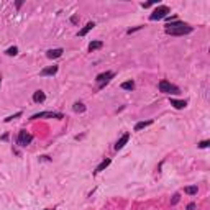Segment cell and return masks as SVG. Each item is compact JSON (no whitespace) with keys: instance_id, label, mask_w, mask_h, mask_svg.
<instances>
[{"instance_id":"cell-28","label":"cell","mask_w":210,"mask_h":210,"mask_svg":"<svg viewBox=\"0 0 210 210\" xmlns=\"http://www.w3.org/2000/svg\"><path fill=\"white\" fill-rule=\"evenodd\" d=\"M44 210H54V208H44Z\"/></svg>"},{"instance_id":"cell-12","label":"cell","mask_w":210,"mask_h":210,"mask_svg":"<svg viewBox=\"0 0 210 210\" xmlns=\"http://www.w3.org/2000/svg\"><path fill=\"white\" fill-rule=\"evenodd\" d=\"M169 102L174 108H177V110H182V108H185V105H187L185 100H177V99H169Z\"/></svg>"},{"instance_id":"cell-20","label":"cell","mask_w":210,"mask_h":210,"mask_svg":"<svg viewBox=\"0 0 210 210\" xmlns=\"http://www.w3.org/2000/svg\"><path fill=\"white\" fill-rule=\"evenodd\" d=\"M18 117H22V112H16L15 115H10V117H7V118H5V122H7V123H8V122L15 120V118H18Z\"/></svg>"},{"instance_id":"cell-11","label":"cell","mask_w":210,"mask_h":210,"mask_svg":"<svg viewBox=\"0 0 210 210\" xmlns=\"http://www.w3.org/2000/svg\"><path fill=\"white\" fill-rule=\"evenodd\" d=\"M110 163H112V159H110V158H105V159L102 161V163H100L99 166L95 167V171H94V174H99V172H102V171L105 169V167H108V166H110Z\"/></svg>"},{"instance_id":"cell-16","label":"cell","mask_w":210,"mask_h":210,"mask_svg":"<svg viewBox=\"0 0 210 210\" xmlns=\"http://www.w3.org/2000/svg\"><path fill=\"white\" fill-rule=\"evenodd\" d=\"M72 110H74L76 113H84V112L87 110V107L82 102H76L74 105H72Z\"/></svg>"},{"instance_id":"cell-4","label":"cell","mask_w":210,"mask_h":210,"mask_svg":"<svg viewBox=\"0 0 210 210\" xmlns=\"http://www.w3.org/2000/svg\"><path fill=\"white\" fill-rule=\"evenodd\" d=\"M113 77H115V72H113V71H107V72H102V74H99V76L95 77L97 84H99V89H104V87L107 86V84L110 82Z\"/></svg>"},{"instance_id":"cell-26","label":"cell","mask_w":210,"mask_h":210,"mask_svg":"<svg viewBox=\"0 0 210 210\" xmlns=\"http://www.w3.org/2000/svg\"><path fill=\"white\" fill-rule=\"evenodd\" d=\"M194 208H195V204H194V202H190V204L187 205V210H194Z\"/></svg>"},{"instance_id":"cell-8","label":"cell","mask_w":210,"mask_h":210,"mask_svg":"<svg viewBox=\"0 0 210 210\" xmlns=\"http://www.w3.org/2000/svg\"><path fill=\"white\" fill-rule=\"evenodd\" d=\"M58 69H59L58 66H54V64H52V66H48V68L41 69V72H40V74L43 76V77H46V76H54L56 72H58Z\"/></svg>"},{"instance_id":"cell-22","label":"cell","mask_w":210,"mask_h":210,"mask_svg":"<svg viewBox=\"0 0 210 210\" xmlns=\"http://www.w3.org/2000/svg\"><path fill=\"white\" fill-rule=\"evenodd\" d=\"M208 146H210V141H208V140H204V141L199 143V148H202V149H204V148H208Z\"/></svg>"},{"instance_id":"cell-17","label":"cell","mask_w":210,"mask_h":210,"mask_svg":"<svg viewBox=\"0 0 210 210\" xmlns=\"http://www.w3.org/2000/svg\"><path fill=\"white\" fill-rule=\"evenodd\" d=\"M120 87L123 90H133L135 89V80H125V82H122Z\"/></svg>"},{"instance_id":"cell-29","label":"cell","mask_w":210,"mask_h":210,"mask_svg":"<svg viewBox=\"0 0 210 210\" xmlns=\"http://www.w3.org/2000/svg\"><path fill=\"white\" fill-rule=\"evenodd\" d=\"M0 84H2V76H0Z\"/></svg>"},{"instance_id":"cell-3","label":"cell","mask_w":210,"mask_h":210,"mask_svg":"<svg viewBox=\"0 0 210 210\" xmlns=\"http://www.w3.org/2000/svg\"><path fill=\"white\" fill-rule=\"evenodd\" d=\"M167 13H169V7L167 5H158V8L154 12L149 15V20L151 22H158V20H163L167 16Z\"/></svg>"},{"instance_id":"cell-9","label":"cell","mask_w":210,"mask_h":210,"mask_svg":"<svg viewBox=\"0 0 210 210\" xmlns=\"http://www.w3.org/2000/svg\"><path fill=\"white\" fill-rule=\"evenodd\" d=\"M44 100H46V94H44L43 90H36V92L33 94V102L34 104H43Z\"/></svg>"},{"instance_id":"cell-14","label":"cell","mask_w":210,"mask_h":210,"mask_svg":"<svg viewBox=\"0 0 210 210\" xmlns=\"http://www.w3.org/2000/svg\"><path fill=\"white\" fill-rule=\"evenodd\" d=\"M149 125H153V120H146V122H138V123L135 125V131H141L143 128L149 127Z\"/></svg>"},{"instance_id":"cell-7","label":"cell","mask_w":210,"mask_h":210,"mask_svg":"<svg viewBox=\"0 0 210 210\" xmlns=\"http://www.w3.org/2000/svg\"><path fill=\"white\" fill-rule=\"evenodd\" d=\"M128 140H130V133L127 131V133H123V135L118 138L117 143H115V149H117V151H118V149H122V148H123V146L128 143Z\"/></svg>"},{"instance_id":"cell-25","label":"cell","mask_w":210,"mask_h":210,"mask_svg":"<svg viewBox=\"0 0 210 210\" xmlns=\"http://www.w3.org/2000/svg\"><path fill=\"white\" fill-rule=\"evenodd\" d=\"M141 28H143V26H135V28H130V30H128V31H127V33H128V34H131V33H135V31H138V30H141Z\"/></svg>"},{"instance_id":"cell-19","label":"cell","mask_w":210,"mask_h":210,"mask_svg":"<svg viewBox=\"0 0 210 210\" xmlns=\"http://www.w3.org/2000/svg\"><path fill=\"white\" fill-rule=\"evenodd\" d=\"M5 52H7V56H16V54H18V48H16V46H12V48H8Z\"/></svg>"},{"instance_id":"cell-10","label":"cell","mask_w":210,"mask_h":210,"mask_svg":"<svg viewBox=\"0 0 210 210\" xmlns=\"http://www.w3.org/2000/svg\"><path fill=\"white\" fill-rule=\"evenodd\" d=\"M62 48H56V50H50L46 52V58H50V59H56V58H61L62 56Z\"/></svg>"},{"instance_id":"cell-24","label":"cell","mask_w":210,"mask_h":210,"mask_svg":"<svg viewBox=\"0 0 210 210\" xmlns=\"http://www.w3.org/2000/svg\"><path fill=\"white\" fill-rule=\"evenodd\" d=\"M71 23L77 25V23H79V16H77V15H72V16H71Z\"/></svg>"},{"instance_id":"cell-13","label":"cell","mask_w":210,"mask_h":210,"mask_svg":"<svg viewBox=\"0 0 210 210\" xmlns=\"http://www.w3.org/2000/svg\"><path fill=\"white\" fill-rule=\"evenodd\" d=\"M104 46V41L100 40H95V41H90L89 43V51H95V50H100Z\"/></svg>"},{"instance_id":"cell-2","label":"cell","mask_w":210,"mask_h":210,"mask_svg":"<svg viewBox=\"0 0 210 210\" xmlns=\"http://www.w3.org/2000/svg\"><path fill=\"white\" fill-rule=\"evenodd\" d=\"M158 87H159V92H163V94H172V95H177V94H181V89H179V87L174 86V84H171L169 80H166V79L159 80Z\"/></svg>"},{"instance_id":"cell-1","label":"cell","mask_w":210,"mask_h":210,"mask_svg":"<svg viewBox=\"0 0 210 210\" xmlns=\"http://www.w3.org/2000/svg\"><path fill=\"white\" fill-rule=\"evenodd\" d=\"M192 31H194V28L190 25H187V23H184V22H179V20L171 22L164 26V33L171 34V36H184V34H189V33H192Z\"/></svg>"},{"instance_id":"cell-23","label":"cell","mask_w":210,"mask_h":210,"mask_svg":"<svg viewBox=\"0 0 210 210\" xmlns=\"http://www.w3.org/2000/svg\"><path fill=\"white\" fill-rule=\"evenodd\" d=\"M153 5H156V2L153 0V2H146V3H141V7L143 8H149V7H153Z\"/></svg>"},{"instance_id":"cell-27","label":"cell","mask_w":210,"mask_h":210,"mask_svg":"<svg viewBox=\"0 0 210 210\" xmlns=\"http://www.w3.org/2000/svg\"><path fill=\"white\" fill-rule=\"evenodd\" d=\"M22 5H23V0H18V2L15 3V7H16V8H20V7H22Z\"/></svg>"},{"instance_id":"cell-18","label":"cell","mask_w":210,"mask_h":210,"mask_svg":"<svg viewBox=\"0 0 210 210\" xmlns=\"http://www.w3.org/2000/svg\"><path fill=\"white\" fill-rule=\"evenodd\" d=\"M197 190H199L197 185H187V187H184V192H185V194H189V195H195V194H197Z\"/></svg>"},{"instance_id":"cell-21","label":"cell","mask_w":210,"mask_h":210,"mask_svg":"<svg viewBox=\"0 0 210 210\" xmlns=\"http://www.w3.org/2000/svg\"><path fill=\"white\" fill-rule=\"evenodd\" d=\"M179 200H181V194H174L172 195V200H171V205H176Z\"/></svg>"},{"instance_id":"cell-5","label":"cell","mask_w":210,"mask_h":210,"mask_svg":"<svg viewBox=\"0 0 210 210\" xmlns=\"http://www.w3.org/2000/svg\"><path fill=\"white\" fill-rule=\"evenodd\" d=\"M31 141H33V135L28 133L26 130H22L18 133V136H16V145L18 146H28Z\"/></svg>"},{"instance_id":"cell-15","label":"cell","mask_w":210,"mask_h":210,"mask_svg":"<svg viewBox=\"0 0 210 210\" xmlns=\"http://www.w3.org/2000/svg\"><path fill=\"white\" fill-rule=\"evenodd\" d=\"M94 26H95V23H94V22H89V23H87L86 26L82 28V30H79V36H86V34L89 33V31L92 30Z\"/></svg>"},{"instance_id":"cell-6","label":"cell","mask_w":210,"mask_h":210,"mask_svg":"<svg viewBox=\"0 0 210 210\" xmlns=\"http://www.w3.org/2000/svg\"><path fill=\"white\" fill-rule=\"evenodd\" d=\"M43 117H50V118H58V120H61V118H64V115L59 113V112H40V113L31 115V120H38V118H43Z\"/></svg>"}]
</instances>
